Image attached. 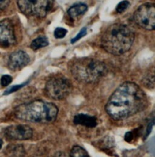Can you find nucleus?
<instances>
[{"instance_id": "423d86ee", "label": "nucleus", "mask_w": 155, "mask_h": 157, "mask_svg": "<svg viewBox=\"0 0 155 157\" xmlns=\"http://www.w3.org/2000/svg\"><path fill=\"white\" fill-rule=\"evenodd\" d=\"M54 0H17L21 12L28 16L45 17L51 10Z\"/></svg>"}, {"instance_id": "412c9836", "label": "nucleus", "mask_w": 155, "mask_h": 157, "mask_svg": "<svg viewBox=\"0 0 155 157\" xmlns=\"http://www.w3.org/2000/svg\"><path fill=\"white\" fill-rule=\"evenodd\" d=\"M27 84V82L25 83H23L22 84H19V85H15V86H13L11 87H10L9 89H8L7 90H6V92H4V95H9L10 94H12L14 92H16L18 90L20 89L21 88H22L23 86H25Z\"/></svg>"}, {"instance_id": "39448f33", "label": "nucleus", "mask_w": 155, "mask_h": 157, "mask_svg": "<svg viewBox=\"0 0 155 157\" xmlns=\"http://www.w3.org/2000/svg\"><path fill=\"white\" fill-rule=\"evenodd\" d=\"M72 90L70 81L64 76H55L46 84L44 91L46 96L55 100H61L69 96Z\"/></svg>"}, {"instance_id": "f03ea898", "label": "nucleus", "mask_w": 155, "mask_h": 157, "mask_svg": "<svg viewBox=\"0 0 155 157\" xmlns=\"http://www.w3.org/2000/svg\"><path fill=\"white\" fill-rule=\"evenodd\" d=\"M134 40V32L129 27L116 23L104 31L101 45L106 52L114 55H121L129 51Z\"/></svg>"}, {"instance_id": "ddd939ff", "label": "nucleus", "mask_w": 155, "mask_h": 157, "mask_svg": "<svg viewBox=\"0 0 155 157\" xmlns=\"http://www.w3.org/2000/svg\"><path fill=\"white\" fill-rule=\"evenodd\" d=\"M87 6L85 4L79 3L72 6L67 11V13L71 18H75L83 15L87 10Z\"/></svg>"}, {"instance_id": "0eeeda50", "label": "nucleus", "mask_w": 155, "mask_h": 157, "mask_svg": "<svg viewBox=\"0 0 155 157\" xmlns=\"http://www.w3.org/2000/svg\"><path fill=\"white\" fill-rule=\"evenodd\" d=\"M133 18L138 26L148 30H155V4L146 2L141 5L135 11Z\"/></svg>"}, {"instance_id": "1a4fd4ad", "label": "nucleus", "mask_w": 155, "mask_h": 157, "mask_svg": "<svg viewBox=\"0 0 155 157\" xmlns=\"http://www.w3.org/2000/svg\"><path fill=\"white\" fill-rule=\"evenodd\" d=\"M15 43L16 39L12 22L8 19L0 21V46L9 48Z\"/></svg>"}, {"instance_id": "9d476101", "label": "nucleus", "mask_w": 155, "mask_h": 157, "mask_svg": "<svg viewBox=\"0 0 155 157\" xmlns=\"http://www.w3.org/2000/svg\"><path fill=\"white\" fill-rule=\"evenodd\" d=\"M30 62V57L27 53L18 51L12 53L8 60V67L13 71H18L26 66Z\"/></svg>"}, {"instance_id": "f257e3e1", "label": "nucleus", "mask_w": 155, "mask_h": 157, "mask_svg": "<svg viewBox=\"0 0 155 157\" xmlns=\"http://www.w3.org/2000/svg\"><path fill=\"white\" fill-rule=\"evenodd\" d=\"M148 104L144 90L133 82H125L119 86L109 98L105 105L107 114L115 120H124L144 110Z\"/></svg>"}, {"instance_id": "a211bd4d", "label": "nucleus", "mask_w": 155, "mask_h": 157, "mask_svg": "<svg viewBox=\"0 0 155 157\" xmlns=\"http://www.w3.org/2000/svg\"><path fill=\"white\" fill-rule=\"evenodd\" d=\"M67 30L62 27H57L54 31V36L57 39L63 38L67 34Z\"/></svg>"}, {"instance_id": "4468645a", "label": "nucleus", "mask_w": 155, "mask_h": 157, "mask_svg": "<svg viewBox=\"0 0 155 157\" xmlns=\"http://www.w3.org/2000/svg\"><path fill=\"white\" fill-rule=\"evenodd\" d=\"M48 39L45 36H40L35 39L31 43L30 47L33 50H37L42 48L46 47L49 45Z\"/></svg>"}, {"instance_id": "aec40b11", "label": "nucleus", "mask_w": 155, "mask_h": 157, "mask_svg": "<svg viewBox=\"0 0 155 157\" xmlns=\"http://www.w3.org/2000/svg\"><path fill=\"white\" fill-rule=\"evenodd\" d=\"M87 34V29L85 27H83L81 29V30L79 31V32L77 34V35L72 39L71 43L72 44L76 43L78 40H79L81 38L84 37Z\"/></svg>"}, {"instance_id": "4be33fe9", "label": "nucleus", "mask_w": 155, "mask_h": 157, "mask_svg": "<svg viewBox=\"0 0 155 157\" xmlns=\"http://www.w3.org/2000/svg\"><path fill=\"white\" fill-rule=\"evenodd\" d=\"M10 0H0V12L4 10L9 4Z\"/></svg>"}, {"instance_id": "393cba45", "label": "nucleus", "mask_w": 155, "mask_h": 157, "mask_svg": "<svg viewBox=\"0 0 155 157\" xmlns=\"http://www.w3.org/2000/svg\"><path fill=\"white\" fill-rule=\"evenodd\" d=\"M2 143H3V141H2V140L0 138V150L2 147Z\"/></svg>"}, {"instance_id": "2eb2a0df", "label": "nucleus", "mask_w": 155, "mask_h": 157, "mask_svg": "<svg viewBox=\"0 0 155 157\" xmlns=\"http://www.w3.org/2000/svg\"><path fill=\"white\" fill-rule=\"evenodd\" d=\"M70 157H90V156L84 148L79 146H75L70 151Z\"/></svg>"}, {"instance_id": "6e6552de", "label": "nucleus", "mask_w": 155, "mask_h": 157, "mask_svg": "<svg viewBox=\"0 0 155 157\" xmlns=\"http://www.w3.org/2000/svg\"><path fill=\"white\" fill-rule=\"evenodd\" d=\"M5 136L12 140H27L32 138V129L25 124H16L7 127L4 131Z\"/></svg>"}, {"instance_id": "9b49d317", "label": "nucleus", "mask_w": 155, "mask_h": 157, "mask_svg": "<svg viewBox=\"0 0 155 157\" xmlns=\"http://www.w3.org/2000/svg\"><path fill=\"white\" fill-rule=\"evenodd\" d=\"M74 123L77 125L82 126L89 128H95L98 124L97 118L88 114L78 113L74 117Z\"/></svg>"}, {"instance_id": "7ed1b4c3", "label": "nucleus", "mask_w": 155, "mask_h": 157, "mask_svg": "<svg viewBox=\"0 0 155 157\" xmlns=\"http://www.w3.org/2000/svg\"><path fill=\"white\" fill-rule=\"evenodd\" d=\"M58 113V109L56 105L41 100L19 105L14 110L15 116L18 119L43 124L55 121Z\"/></svg>"}, {"instance_id": "20e7f679", "label": "nucleus", "mask_w": 155, "mask_h": 157, "mask_svg": "<svg viewBox=\"0 0 155 157\" xmlns=\"http://www.w3.org/2000/svg\"><path fill=\"white\" fill-rule=\"evenodd\" d=\"M71 73L78 81L84 83H93L98 81L107 73L106 65L100 61L81 58L76 59L70 67Z\"/></svg>"}, {"instance_id": "6ab92c4d", "label": "nucleus", "mask_w": 155, "mask_h": 157, "mask_svg": "<svg viewBox=\"0 0 155 157\" xmlns=\"http://www.w3.org/2000/svg\"><path fill=\"white\" fill-rule=\"evenodd\" d=\"M12 78L11 76L9 75H4L1 78L0 84L1 86L6 87L8 85H9L12 82Z\"/></svg>"}, {"instance_id": "f3484780", "label": "nucleus", "mask_w": 155, "mask_h": 157, "mask_svg": "<svg viewBox=\"0 0 155 157\" xmlns=\"http://www.w3.org/2000/svg\"><path fill=\"white\" fill-rule=\"evenodd\" d=\"M129 6L130 2L128 1H127V0L123 1L120 2L117 5V6L116 7V10L118 13H122L128 9Z\"/></svg>"}, {"instance_id": "f8f14e48", "label": "nucleus", "mask_w": 155, "mask_h": 157, "mask_svg": "<svg viewBox=\"0 0 155 157\" xmlns=\"http://www.w3.org/2000/svg\"><path fill=\"white\" fill-rule=\"evenodd\" d=\"M5 155L7 157H25L26 151L21 144H9L4 151Z\"/></svg>"}, {"instance_id": "5701e85b", "label": "nucleus", "mask_w": 155, "mask_h": 157, "mask_svg": "<svg viewBox=\"0 0 155 157\" xmlns=\"http://www.w3.org/2000/svg\"><path fill=\"white\" fill-rule=\"evenodd\" d=\"M153 125H154V120H153L152 121L150 122V123L149 124V126H148V128H147V135H146V136H147L149 135V134L151 132V131L152 130V128H153Z\"/></svg>"}, {"instance_id": "dca6fc26", "label": "nucleus", "mask_w": 155, "mask_h": 157, "mask_svg": "<svg viewBox=\"0 0 155 157\" xmlns=\"http://www.w3.org/2000/svg\"><path fill=\"white\" fill-rule=\"evenodd\" d=\"M144 86L149 89H153L155 87V77L154 75H149L145 77L142 81Z\"/></svg>"}, {"instance_id": "b1692460", "label": "nucleus", "mask_w": 155, "mask_h": 157, "mask_svg": "<svg viewBox=\"0 0 155 157\" xmlns=\"http://www.w3.org/2000/svg\"><path fill=\"white\" fill-rule=\"evenodd\" d=\"M53 157H68L67 155L62 152H56Z\"/></svg>"}]
</instances>
